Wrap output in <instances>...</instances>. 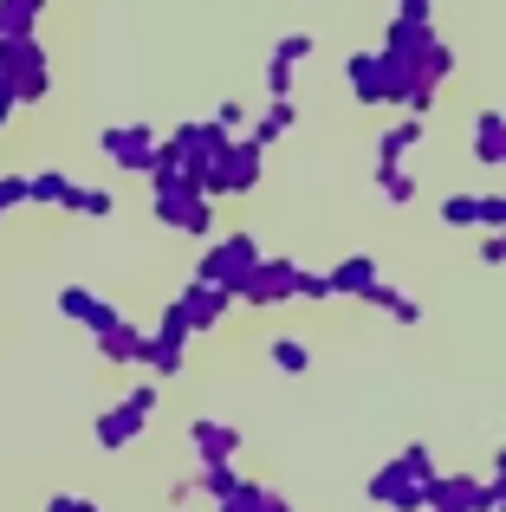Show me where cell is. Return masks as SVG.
<instances>
[{
	"label": "cell",
	"mask_w": 506,
	"mask_h": 512,
	"mask_svg": "<svg viewBox=\"0 0 506 512\" xmlns=\"http://www.w3.org/2000/svg\"><path fill=\"white\" fill-rule=\"evenodd\" d=\"M0 85H7L13 98H39V91H46V52H39L33 33L0 39Z\"/></svg>",
	"instance_id": "6da1fadb"
},
{
	"label": "cell",
	"mask_w": 506,
	"mask_h": 512,
	"mask_svg": "<svg viewBox=\"0 0 506 512\" xmlns=\"http://www.w3.org/2000/svg\"><path fill=\"white\" fill-rule=\"evenodd\" d=\"M39 13H46V0H0V39H20L39 26Z\"/></svg>",
	"instance_id": "7a4b0ae2"
},
{
	"label": "cell",
	"mask_w": 506,
	"mask_h": 512,
	"mask_svg": "<svg viewBox=\"0 0 506 512\" xmlns=\"http://www.w3.org/2000/svg\"><path fill=\"white\" fill-rule=\"evenodd\" d=\"M344 78H351L364 98H390V78H383V52H377V59H370V52H364V59H351V65H344Z\"/></svg>",
	"instance_id": "3957f363"
},
{
	"label": "cell",
	"mask_w": 506,
	"mask_h": 512,
	"mask_svg": "<svg viewBox=\"0 0 506 512\" xmlns=\"http://www.w3.org/2000/svg\"><path fill=\"white\" fill-rule=\"evenodd\" d=\"M312 52V33H286L279 39V52H273V91H286V78H292V65Z\"/></svg>",
	"instance_id": "277c9868"
},
{
	"label": "cell",
	"mask_w": 506,
	"mask_h": 512,
	"mask_svg": "<svg viewBox=\"0 0 506 512\" xmlns=\"http://www.w3.org/2000/svg\"><path fill=\"white\" fill-rule=\"evenodd\" d=\"M111 150H117V163H130V169H137V163H150V137H137V130H117V137H111Z\"/></svg>",
	"instance_id": "5b68a950"
},
{
	"label": "cell",
	"mask_w": 506,
	"mask_h": 512,
	"mask_svg": "<svg viewBox=\"0 0 506 512\" xmlns=\"http://www.w3.org/2000/svg\"><path fill=\"white\" fill-rule=\"evenodd\" d=\"M481 150H487V163H506V124H500V117L481 124Z\"/></svg>",
	"instance_id": "8992f818"
},
{
	"label": "cell",
	"mask_w": 506,
	"mask_h": 512,
	"mask_svg": "<svg viewBox=\"0 0 506 512\" xmlns=\"http://www.w3.org/2000/svg\"><path fill=\"white\" fill-rule=\"evenodd\" d=\"M338 279H344V286H370V266H364V260H351V266H344Z\"/></svg>",
	"instance_id": "52a82bcc"
},
{
	"label": "cell",
	"mask_w": 506,
	"mask_h": 512,
	"mask_svg": "<svg viewBox=\"0 0 506 512\" xmlns=\"http://www.w3.org/2000/svg\"><path fill=\"white\" fill-rule=\"evenodd\" d=\"M396 20H429V0H403V7H396Z\"/></svg>",
	"instance_id": "ba28073f"
}]
</instances>
